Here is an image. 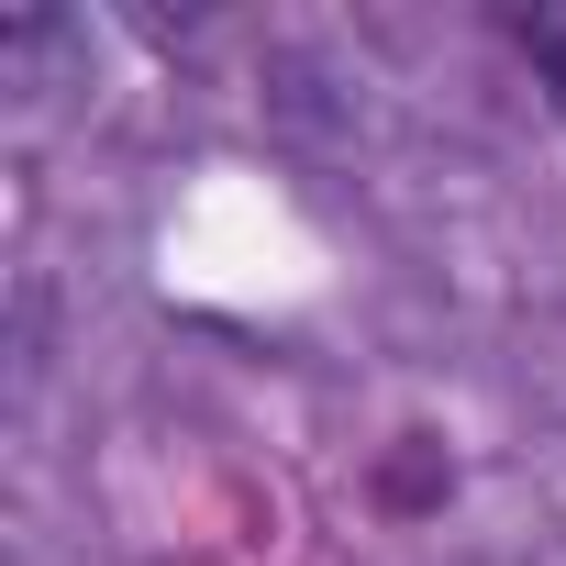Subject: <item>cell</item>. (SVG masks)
<instances>
[{
	"instance_id": "cell-1",
	"label": "cell",
	"mask_w": 566,
	"mask_h": 566,
	"mask_svg": "<svg viewBox=\"0 0 566 566\" xmlns=\"http://www.w3.org/2000/svg\"><path fill=\"white\" fill-rule=\"evenodd\" d=\"M522 45H533V67H544V90H555V112H566V0L522 23Z\"/></svg>"
}]
</instances>
